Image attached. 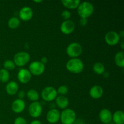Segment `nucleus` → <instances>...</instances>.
Here are the masks:
<instances>
[{
	"label": "nucleus",
	"mask_w": 124,
	"mask_h": 124,
	"mask_svg": "<svg viewBox=\"0 0 124 124\" xmlns=\"http://www.w3.org/2000/svg\"><path fill=\"white\" fill-rule=\"evenodd\" d=\"M20 24V21L16 17H12L10 18L8 21V25L10 28L12 29H16Z\"/></svg>",
	"instance_id": "24"
},
{
	"label": "nucleus",
	"mask_w": 124,
	"mask_h": 124,
	"mask_svg": "<svg viewBox=\"0 0 124 124\" xmlns=\"http://www.w3.org/2000/svg\"><path fill=\"white\" fill-rule=\"evenodd\" d=\"M94 12V7L92 3L87 1L80 2L78 7V13L81 18H86L90 16Z\"/></svg>",
	"instance_id": "2"
},
{
	"label": "nucleus",
	"mask_w": 124,
	"mask_h": 124,
	"mask_svg": "<svg viewBox=\"0 0 124 124\" xmlns=\"http://www.w3.org/2000/svg\"><path fill=\"white\" fill-rule=\"evenodd\" d=\"M68 92V88L65 85H61L58 88L57 93H59L60 95L64 96Z\"/></svg>",
	"instance_id": "27"
},
{
	"label": "nucleus",
	"mask_w": 124,
	"mask_h": 124,
	"mask_svg": "<svg viewBox=\"0 0 124 124\" xmlns=\"http://www.w3.org/2000/svg\"><path fill=\"white\" fill-rule=\"evenodd\" d=\"M40 62H41V63H42V64H44V65H45V64L47 63V62H48V59H47V57L44 56V57H42V58H41V61H40Z\"/></svg>",
	"instance_id": "32"
},
{
	"label": "nucleus",
	"mask_w": 124,
	"mask_h": 124,
	"mask_svg": "<svg viewBox=\"0 0 124 124\" xmlns=\"http://www.w3.org/2000/svg\"><path fill=\"white\" fill-rule=\"evenodd\" d=\"M61 16L65 20H69L71 17V13L69 10H64L61 13Z\"/></svg>",
	"instance_id": "28"
},
{
	"label": "nucleus",
	"mask_w": 124,
	"mask_h": 124,
	"mask_svg": "<svg viewBox=\"0 0 124 124\" xmlns=\"http://www.w3.org/2000/svg\"><path fill=\"white\" fill-rule=\"evenodd\" d=\"M29 68L30 73L36 76H39L44 72L45 65L40 61H35L29 65Z\"/></svg>",
	"instance_id": "7"
},
{
	"label": "nucleus",
	"mask_w": 124,
	"mask_h": 124,
	"mask_svg": "<svg viewBox=\"0 0 124 124\" xmlns=\"http://www.w3.org/2000/svg\"><path fill=\"white\" fill-rule=\"evenodd\" d=\"M75 24L71 20H65L63 22L60 26L61 31L65 35H69L74 31Z\"/></svg>",
	"instance_id": "11"
},
{
	"label": "nucleus",
	"mask_w": 124,
	"mask_h": 124,
	"mask_svg": "<svg viewBox=\"0 0 124 124\" xmlns=\"http://www.w3.org/2000/svg\"><path fill=\"white\" fill-rule=\"evenodd\" d=\"M14 124H27L26 120L22 117H18L14 121Z\"/></svg>",
	"instance_id": "29"
},
{
	"label": "nucleus",
	"mask_w": 124,
	"mask_h": 124,
	"mask_svg": "<svg viewBox=\"0 0 124 124\" xmlns=\"http://www.w3.org/2000/svg\"><path fill=\"white\" fill-rule=\"evenodd\" d=\"M62 124H73L76 120V113L72 109H65L60 113Z\"/></svg>",
	"instance_id": "3"
},
{
	"label": "nucleus",
	"mask_w": 124,
	"mask_h": 124,
	"mask_svg": "<svg viewBox=\"0 0 124 124\" xmlns=\"http://www.w3.org/2000/svg\"><path fill=\"white\" fill-rule=\"evenodd\" d=\"M25 108V103L23 99H17L12 104V110L16 113L23 112Z\"/></svg>",
	"instance_id": "14"
},
{
	"label": "nucleus",
	"mask_w": 124,
	"mask_h": 124,
	"mask_svg": "<svg viewBox=\"0 0 124 124\" xmlns=\"http://www.w3.org/2000/svg\"><path fill=\"white\" fill-rule=\"evenodd\" d=\"M123 45H124V42H123V41H122V42H121V47H122V49H124V48Z\"/></svg>",
	"instance_id": "35"
},
{
	"label": "nucleus",
	"mask_w": 124,
	"mask_h": 124,
	"mask_svg": "<svg viewBox=\"0 0 124 124\" xmlns=\"http://www.w3.org/2000/svg\"><path fill=\"white\" fill-rule=\"evenodd\" d=\"M3 66L4 67V69L6 70H13L15 68V64L14 62L10 59H7L3 63Z\"/></svg>",
	"instance_id": "26"
},
{
	"label": "nucleus",
	"mask_w": 124,
	"mask_h": 124,
	"mask_svg": "<svg viewBox=\"0 0 124 124\" xmlns=\"http://www.w3.org/2000/svg\"><path fill=\"white\" fill-rule=\"evenodd\" d=\"M18 97H19V98H18V99H23L25 96V92H24V91H23V90L19 91L18 93Z\"/></svg>",
	"instance_id": "31"
},
{
	"label": "nucleus",
	"mask_w": 124,
	"mask_h": 124,
	"mask_svg": "<svg viewBox=\"0 0 124 124\" xmlns=\"http://www.w3.org/2000/svg\"><path fill=\"white\" fill-rule=\"evenodd\" d=\"M102 88L99 85H94L90 88L89 92L90 96L92 97L93 99H97L101 98L103 95Z\"/></svg>",
	"instance_id": "16"
},
{
	"label": "nucleus",
	"mask_w": 124,
	"mask_h": 124,
	"mask_svg": "<svg viewBox=\"0 0 124 124\" xmlns=\"http://www.w3.org/2000/svg\"><path fill=\"white\" fill-rule=\"evenodd\" d=\"M112 120L116 124H124V113L123 111L121 110L115 111V113L112 115Z\"/></svg>",
	"instance_id": "18"
},
{
	"label": "nucleus",
	"mask_w": 124,
	"mask_h": 124,
	"mask_svg": "<svg viewBox=\"0 0 124 124\" xmlns=\"http://www.w3.org/2000/svg\"><path fill=\"white\" fill-rule=\"evenodd\" d=\"M79 24L81 26H85L88 24V20L86 18H81L79 20Z\"/></svg>",
	"instance_id": "30"
},
{
	"label": "nucleus",
	"mask_w": 124,
	"mask_h": 124,
	"mask_svg": "<svg viewBox=\"0 0 124 124\" xmlns=\"http://www.w3.org/2000/svg\"><path fill=\"white\" fill-rule=\"evenodd\" d=\"M18 85L15 81H10L6 86V91L9 95H14L18 91Z\"/></svg>",
	"instance_id": "17"
},
{
	"label": "nucleus",
	"mask_w": 124,
	"mask_h": 124,
	"mask_svg": "<svg viewBox=\"0 0 124 124\" xmlns=\"http://www.w3.org/2000/svg\"><path fill=\"white\" fill-rule=\"evenodd\" d=\"M56 104L58 105L59 108L61 109H64L67 108V107L69 105V100L66 97L64 96H57L55 99Z\"/></svg>",
	"instance_id": "19"
},
{
	"label": "nucleus",
	"mask_w": 124,
	"mask_h": 124,
	"mask_svg": "<svg viewBox=\"0 0 124 124\" xmlns=\"http://www.w3.org/2000/svg\"><path fill=\"white\" fill-rule=\"evenodd\" d=\"M60 119V113L56 109H51L47 115V120L49 123L56 124Z\"/></svg>",
	"instance_id": "13"
},
{
	"label": "nucleus",
	"mask_w": 124,
	"mask_h": 124,
	"mask_svg": "<svg viewBox=\"0 0 124 124\" xmlns=\"http://www.w3.org/2000/svg\"><path fill=\"white\" fill-rule=\"evenodd\" d=\"M17 76H18V80L21 83L27 84L31 79V74L27 69H21L18 71Z\"/></svg>",
	"instance_id": "12"
},
{
	"label": "nucleus",
	"mask_w": 124,
	"mask_h": 124,
	"mask_svg": "<svg viewBox=\"0 0 124 124\" xmlns=\"http://www.w3.org/2000/svg\"><path fill=\"white\" fill-rule=\"evenodd\" d=\"M83 62L78 58H71L69 59L66 64V68L70 72L75 74L80 73L84 69Z\"/></svg>",
	"instance_id": "1"
},
{
	"label": "nucleus",
	"mask_w": 124,
	"mask_h": 124,
	"mask_svg": "<svg viewBox=\"0 0 124 124\" xmlns=\"http://www.w3.org/2000/svg\"><path fill=\"white\" fill-rule=\"evenodd\" d=\"M10 74L8 70L4 69L0 70V81L2 82H6L9 80Z\"/></svg>",
	"instance_id": "25"
},
{
	"label": "nucleus",
	"mask_w": 124,
	"mask_h": 124,
	"mask_svg": "<svg viewBox=\"0 0 124 124\" xmlns=\"http://www.w3.org/2000/svg\"><path fill=\"white\" fill-rule=\"evenodd\" d=\"M110 124V123H109V124Z\"/></svg>",
	"instance_id": "37"
},
{
	"label": "nucleus",
	"mask_w": 124,
	"mask_h": 124,
	"mask_svg": "<svg viewBox=\"0 0 124 124\" xmlns=\"http://www.w3.org/2000/svg\"><path fill=\"white\" fill-rule=\"evenodd\" d=\"M27 98L30 99V101H37L39 98V93L36 90L34 89H30L27 92Z\"/></svg>",
	"instance_id": "22"
},
{
	"label": "nucleus",
	"mask_w": 124,
	"mask_h": 124,
	"mask_svg": "<svg viewBox=\"0 0 124 124\" xmlns=\"http://www.w3.org/2000/svg\"><path fill=\"white\" fill-rule=\"evenodd\" d=\"M30 59V56L27 52H20L17 53L15 55L13 62L15 65L18 67H23L29 62Z\"/></svg>",
	"instance_id": "5"
},
{
	"label": "nucleus",
	"mask_w": 124,
	"mask_h": 124,
	"mask_svg": "<svg viewBox=\"0 0 124 124\" xmlns=\"http://www.w3.org/2000/svg\"><path fill=\"white\" fill-rule=\"evenodd\" d=\"M115 61L116 65L120 67H124V52L120 51L117 52L115 56Z\"/></svg>",
	"instance_id": "21"
},
{
	"label": "nucleus",
	"mask_w": 124,
	"mask_h": 124,
	"mask_svg": "<svg viewBox=\"0 0 124 124\" xmlns=\"http://www.w3.org/2000/svg\"><path fill=\"white\" fill-rule=\"evenodd\" d=\"M61 2L64 6L70 9L77 8L81 2L79 0H62Z\"/></svg>",
	"instance_id": "20"
},
{
	"label": "nucleus",
	"mask_w": 124,
	"mask_h": 124,
	"mask_svg": "<svg viewBox=\"0 0 124 124\" xmlns=\"http://www.w3.org/2000/svg\"><path fill=\"white\" fill-rule=\"evenodd\" d=\"M42 107L39 102H33L29 107V113L30 116L34 118L39 117L42 114Z\"/></svg>",
	"instance_id": "8"
},
{
	"label": "nucleus",
	"mask_w": 124,
	"mask_h": 124,
	"mask_svg": "<svg viewBox=\"0 0 124 124\" xmlns=\"http://www.w3.org/2000/svg\"><path fill=\"white\" fill-rule=\"evenodd\" d=\"M34 2H36V3H39V2H42V1H34Z\"/></svg>",
	"instance_id": "36"
},
{
	"label": "nucleus",
	"mask_w": 124,
	"mask_h": 124,
	"mask_svg": "<svg viewBox=\"0 0 124 124\" xmlns=\"http://www.w3.org/2000/svg\"><path fill=\"white\" fill-rule=\"evenodd\" d=\"M99 119L102 123L107 124L111 122L112 120V114L108 109H102L99 114Z\"/></svg>",
	"instance_id": "15"
},
{
	"label": "nucleus",
	"mask_w": 124,
	"mask_h": 124,
	"mask_svg": "<svg viewBox=\"0 0 124 124\" xmlns=\"http://www.w3.org/2000/svg\"><path fill=\"white\" fill-rule=\"evenodd\" d=\"M66 52L70 58H76L82 53V46L78 42H72L68 46Z\"/></svg>",
	"instance_id": "4"
},
{
	"label": "nucleus",
	"mask_w": 124,
	"mask_h": 124,
	"mask_svg": "<svg viewBox=\"0 0 124 124\" xmlns=\"http://www.w3.org/2000/svg\"><path fill=\"white\" fill-rule=\"evenodd\" d=\"M30 124H42V123L38 120H34L32 122H31V123Z\"/></svg>",
	"instance_id": "34"
},
{
	"label": "nucleus",
	"mask_w": 124,
	"mask_h": 124,
	"mask_svg": "<svg viewBox=\"0 0 124 124\" xmlns=\"http://www.w3.org/2000/svg\"><path fill=\"white\" fill-rule=\"evenodd\" d=\"M105 40L107 44L110 46H115L119 42L120 36L116 31H110L107 33L105 35Z\"/></svg>",
	"instance_id": "9"
},
{
	"label": "nucleus",
	"mask_w": 124,
	"mask_h": 124,
	"mask_svg": "<svg viewBox=\"0 0 124 124\" xmlns=\"http://www.w3.org/2000/svg\"><path fill=\"white\" fill-rule=\"evenodd\" d=\"M93 70L95 73L98 75H102L105 71V67L102 63L96 62L93 65Z\"/></svg>",
	"instance_id": "23"
},
{
	"label": "nucleus",
	"mask_w": 124,
	"mask_h": 124,
	"mask_svg": "<svg viewBox=\"0 0 124 124\" xmlns=\"http://www.w3.org/2000/svg\"><path fill=\"white\" fill-rule=\"evenodd\" d=\"M73 124H84V122L81 119H78L75 120V122H74Z\"/></svg>",
	"instance_id": "33"
},
{
	"label": "nucleus",
	"mask_w": 124,
	"mask_h": 124,
	"mask_svg": "<svg viewBox=\"0 0 124 124\" xmlns=\"http://www.w3.org/2000/svg\"><path fill=\"white\" fill-rule=\"evenodd\" d=\"M57 96H58V93L56 90L53 87L48 86L46 87L42 90L41 92L42 98L45 101L47 102L53 101L56 98Z\"/></svg>",
	"instance_id": "6"
},
{
	"label": "nucleus",
	"mask_w": 124,
	"mask_h": 124,
	"mask_svg": "<svg viewBox=\"0 0 124 124\" xmlns=\"http://www.w3.org/2000/svg\"><path fill=\"white\" fill-rule=\"evenodd\" d=\"M33 15V12L31 7L29 6H25L21 8L19 12V16L21 19L24 21H27L32 18Z\"/></svg>",
	"instance_id": "10"
}]
</instances>
